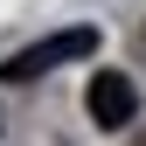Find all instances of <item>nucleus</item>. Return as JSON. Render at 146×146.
Listing matches in <instances>:
<instances>
[{
  "label": "nucleus",
  "instance_id": "obj_1",
  "mask_svg": "<svg viewBox=\"0 0 146 146\" xmlns=\"http://www.w3.org/2000/svg\"><path fill=\"white\" fill-rule=\"evenodd\" d=\"M70 56H98V28H63V35H49V42L21 49V56H7V77H14V84H35L42 70H56V63H70Z\"/></svg>",
  "mask_w": 146,
  "mask_h": 146
},
{
  "label": "nucleus",
  "instance_id": "obj_2",
  "mask_svg": "<svg viewBox=\"0 0 146 146\" xmlns=\"http://www.w3.org/2000/svg\"><path fill=\"white\" fill-rule=\"evenodd\" d=\"M84 111H90V125H104V132L132 125V111H139V90H132V77H125V70H90Z\"/></svg>",
  "mask_w": 146,
  "mask_h": 146
}]
</instances>
